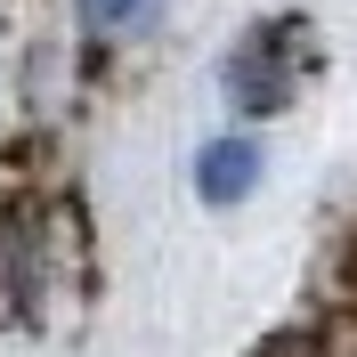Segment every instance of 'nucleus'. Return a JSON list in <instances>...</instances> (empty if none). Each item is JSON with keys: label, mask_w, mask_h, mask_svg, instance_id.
I'll return each instance as SVG.
<instances>
[{"label": "nucleus", "mask_w": 357, "mask_h": 357, "mask_svg": "<svg viewBox=\"0 0 357 357\" xmlns=\"http://www.w3.org/2000/svg\"><path fill=\"white\" fill-rule=\"evenodd\" d=\"M252 171H260V146H252V138H220V146H203V195H211V203L244 195Z\"/></svg>", "instance_id": "2"}, {"label": "nucleus", "mask_w": 357, "mask_h": 357, "mask_svg": "<svg viewBox=\"0 0 357 357\" xmlns=\"http://www.w3.org/2000/svg\"><path fill=\"white\" fill-rule=\"evenodd\" d=\"M155 8H162V0H82L89 33H146V24H155Z\"/></svg>", "instance_id": "3"}, {"label": "nucleus", "mask_w": 357, "mask_h": 357, "mask_svg": "<svg viewBox=\"0 0 357 357\" xmlns=\"http://www.w3.org/2000/svg\"><path fill=\"white\" fill-rule=\"evenodd\" d=\"M227 89H236L252 114H276V106L292 98V49L276 41V33H260V41H252L244 57L227 66Z\"/></svg>", "instance_id": "1"}]
</instances>
